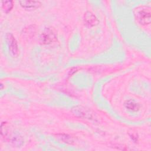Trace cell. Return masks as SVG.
<instances>
[{
  "instance_id": "obj_1",
  "label": "cell",
  "mask_w": 151,
  "mask_h": 151,
  "mask_svg": "<svg viewBox=\"0 0 151 151\" xmlns=\"http://www.w3.org/2000/svg\"><path fill=\"white\" fill-rule=\"evenodd\" d=\"M134 15L137 21L141 25H146L150 23V8L146 6H140L134 10Z\"/></svg>"
},
{
  "instance_id": "obj_5",
  "label": "cell",
  "mask_w": 151,
  "mask_h": 151,
  "mask_svg": "<svg viewBox=\"0 0 151 151\" xmlns=\"http://www.w3.org/2000/svg\"><path fill=\"white\" fill-rule=\"evenodd\" d=\"M19 3L21 6L26 9H35L38 8L41 4L37 1H19Z\"/></svg>"
},
{
  "instance_id": "obj_7",
  "label": "cell",
  "mask_w": 151,
  "mask_h": 151,
  "mask_svg": "<svg viewBox=\"0 0 151 151\" xmlns=\"http://www.w3.org/2000/svg\"><path fill=\"white\" fill-rule=\"evenodd\" d=\"M125 107L132 111H137L140 109V105L133 100H128L124 102Z\"/></svg>"
},
{
  "instance_id": "obj_9",
  "label": "cell",
  "mask_w": 151,
  "mask_h": 151,
  "mask_svg": "<svg viewBox=\"0 0 151 151\" xmlns=\"http://www.w3.org/2000/svg\"><path fill=\"white\" fill-rule=\"evenodd\" d=\"M57 138L59 140L67 143H71L73 142L71 137L65 134H58L57 135Z\"/></svg>"
},
{
  "instance_id": "obj_4",
  "label": "cell",
  "mask_w": 151,
  "mask_h": 151,
  "mask_svg": "<svg viewBox=\"0 0 151 151\" xmlns=\"http://www.w3.org/2000/svg\"><path fill=\"white\" fill-rule=\"evenodd\" d=\"M73 114L77 117H83L86 119H90L92 116V114L88 110L82 106H76L72 110Z\"/></svg>"
},
{
  "instance_id": "obj_8",
  "label": "cell",
  "mask_w": 151,
  "mask_h": 151,
  "mask_svg": "<svg viewBox=\"0 0 151 151\" xmlns=\"http://www.w3.org/2000/svg\"><path fill=\"white\" fill-rule=\"evenodd\" d=\"M13 2L11 1H1V7L5 12H9L13 8Z\"/></svg>"
},
{
  "instance_id": "obj_3",
  "label": "cell",
  "mask_w": 151,
  "mask_h": 151,
  "mask_svg": "<svg viewBox=\"0 0 151 151\" xmlns=\"http://www.w3.org/2000/svg\"><path fill=\"white\" fill-rule=\"evenodd\" d=\"M7 43L9 47V50L10 53L14 56L16 57L18 55L19 50L17 44V41L15 40V37L11 33H8L6 35Z\"/></svg>"
},
{
  "instance_id": "obj_6",
  "label": "cell",
  "mask_w": 151,
  "mask_h": 151,
  "mask_svg": "<svg viewBox=\"0 0 151 151\" xmlns=\"http://www.w3.org/2000/svg\"><path fill=\"white\" fill-rule=\"evenodd\" d=\"M84 22L88 27H94L99 23L96 17L91 12H87L84 14Z\"/></svg>"
},
{
  "instance_id": "obj_2",
  "label": "cell",
  "mask_w": 151,
  "mask_h": 151,
  "mask_svg": "<svg viewBox=\"0 0 151 151\" xmlns=\"http://www.w3.org/2000/svg\"><path fill=\"white\" fill-rule=\"evenodd\" d=\"M57 40V34L52 27L45 28L40 37V42L44 45H48Z\"/></svg>"
}]
</instances>
